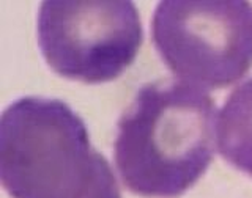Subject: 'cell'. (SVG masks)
Here are the masks:
<instances>
[{
    "label": "cell",
    "mask_w": 252,
    "mask_h": 198,
    "mask_svg": "<svg viewBox=\"0 0 252 198\" xmlns=\"http://www.w3.org/2000/svg\"><path fill=\"white\" fill-rule=\"evenodd\" d=\"M216 102L200 86L162 79L134 94L117 123L114 161L125 187L175 198L208 170L216 149Z\"/></svg>",
    "instance_id": "6da1fadb"
},
{
    "label": "cell",
    "mask_w": 252,
    "mask_h": 198,
    "mask_svg": "<svg viewBox=\"0 0 252 198\" xmlns=\"http://www.w3.org/2000/svg\"><path fill=\"white\" fill-rule=\"evenodd\" d=\"M0 181L11 198H122L84 120L52 98H19L3 110Z\"/></svg>",
    "instance_id": "7a4b0ae2"
},
{
    "label": "cell",
    "mask_w": 252,
    "mask_h": 198,
    "mask_svg": "<svg viewBox=\"0 0 252 198\" xmlns=\"http://www.w3.org/2000/svg\"><path fill=\"white\" fill-rule=\"evenodd\" d=\"M153 44L177 79L219 90L252 68V5L246 0H164L152 19Z\"/></svg>",
    "instance_id": "3957f363"
},
{
    "label": "cell",
    "mask_w": 252,
    "mask_h": 198,
    "mask_svg": "<svg viewBox=\"0 0 252 198\" xmlns=\"http://www.w3.org/2000/svg\"><path fill=\"white\" fill-rule=\"evenodd\" d=\"M36 36L54 73L84 84L120 77L144 43L140 14L129 0H46Z\"/></svg>",
    "instance_id": "277c9868"
},
{
    "label": "cell",
    "mask_w": 252,
    "mask_h": 198,
    "mask_svg": "<svg viewBox=\"0 0 252 198\" xmlns=\"http://www.w3.org/2000/svg\"><path fill=\"white\" fill-rule=\"evenodd\" d=\"M216 148L232 167L252 176V77L228 94L218 112Z\"/></svg>",
    "instance_id": "5b68a950"
}]
</instances>
